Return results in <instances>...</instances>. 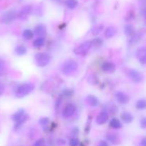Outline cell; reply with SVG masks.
<instances>
[{"label":"cell","mask_w":146,"mask_h":146,"mask_svg":"<svg viewBox=\"0 0 146 146\" xmlns=\"http://www.w3.org/2000/svg\"><path fill=\"white\" fill-rule=\"evenodd\" d=\"M32 11V7L31 5H25L21 9L18 14V17L20 19H27Z\"/></svg>","instance_id":"9c48e42d"},{"label":"cell","mask_w":146,"mask_h":146,"mask_svg":"<svg viewBox=\"0 0 146 146\" xmlns=\"http://www.w3.org/2000/svg\"><path fill=\"white\" fill-rule=\"evenodd\" d=\"M143 34L141 33L138 32V33H134L132 36H131V39H130L129 43L131 44H136L138 43V41L141 40V37H142Z\"/></svg>","instance_id":"7402d4cb"},{"label":"cell","mask_w":146,"mask_h":146,"mask_svg":"<svg viewBox=\"0 0 146 146\" xmlns=\"http://www.w3.org/2000/svg\"><path fill=\"white\" fill-rule=\"evenodd\" d=\"M45 44V38L44 37H38L33 41V46L36 48L42 47Z\"/></svg>","instance_id":"603a6c76"},{"label":"cell","mask_w":146,"mask_h":146,"mask_svg":"<svg viewBox=\"0 0 146 146\" xmlns=\"http://www.w3.org/2000/svg\"><path fill=\"white\" fill-rule=\"evenodd\" d=\"M126 74L133 82L140 84V83H142L143 81V74L141 72H140V71H137V70L128 69Z\"/></svg>","instance_id":"5b68a950"},{"label":"cell","mask_w":146,"mask_h":146,"mask_svg":"<svg viewBox=\"0 0 146 146\" xmlns=\"http://www.w3.org/2000/svg\"><path fill=\"white\" fill-rule=\"evenodd\" d=\"M86 101L88 104V105H89L91 107H93V108L96 107L99 104V101L97 98V97H96L94 95H88L86 98Z\"/></svg>","instance_id":"5bb4252c"},{"label":"cell","mask_w":146,"mask_h":146,"mask_svg":"<svg viewBox=\"0 0 146 146\" xmlns=\"http://www.w3.org/2000/svg\"><path fill=\"white\" fill-rule=\"evenodd\" d=\"M91 42H92V45L100 46L103 44V40L101 38H96L93 41H91Z\"/></svg>","instance_id":"d6a6232c"},{"label":"cell","mask_w":146,"mask_h":146,"mask_svg":"<svg viewBox=\"0 0 146 146\" xmlns=\"http://www.w3.org/2000/svg\"><path fill=\"white\" fill-rule=\"evenodd\" d=\"M25 114V111L24 109H19L17 111L16 113H14L12 115H11V120L13 121H18L23 115Z\"/></svg>","instance_id":"ffe728a7"},{"label":"cell","mask_w":146,"mask_h":146,"mask_svg":"<svg viewBox=\"0 0 146 146\" xmlns=\"http://www.w3.org/2000/svg\"><path fill=\"white\" fill-rule=\"evenodd\" d=\"M44 143H45V140L44 138H40L34 143V146H44Z\"/></svg>","instance_id":"836d02e7"},{"label":"cell","mask_w":146,"mask_h":146,"mask_svg":"<svg viewBox=\"0 0 146 146\" xmlns=\"http://www.w3.org/2000/svg\"><path fill=\"white\" fill-rule=\"evenodd\" d=\"M88 82L89 84H92V85H96V84H98V78L96 76V75H94V74H91L88 76Z\"/></svg>","instance_id":"83f0119b"},{"label":"cell","mask_w":146,"mask_h":146,"mask_svg":"<svg viewBox=\"0 0 146 146\" xmlns=\"http://www.w3.org/2000/svg\"><path fill=\"white\" fill-rule=\"evenodd\" d=\"M109 125L111 128H113V129H119L122 127V123L118 118H113L110 121Z\"/></svg>","instance_id":"d6986e66"},{"label":"cell","mask_w":146,"mask_h":146,"mask_svg":"<svg viewBox=\"0 0 146 146\" xmlns=\"http://www.w3.org/2000/svg\"><path fill=\"white\" fill-rule=\"evenodd\" d=\"M7 70V66H6L5 62L2 60H0V76L4 75Z\"/></svg>","instance_id":"f1b7e54d"},{"label":"cell","mask_w":146,"mask_h":146,"mask_svg":"<svg viewBox=\"0 0 146 146\" xmlns=\"http://www.w3.org/2000/svg\"><path fill=\"white\" fill-rule=\"evenodd\" d=\"M106 138L107 141L111 143L113 145H118L120 143V142H121V140H120L119 137L116 134L108 133L106 135Z\"/></svg>","instance_id":"2e32d148"},{"label":"cell","mask_w":146,"mask_h":146,"mask_svg":"<svg viewBox=\"0 0 146 146\" xmlns=\"http://www.w3.org/2000/svg\"><path fill=\"white\" fill-rule=\"evenodd\" d=\"M70 146H78L79 145V141L77 138H71L69 142Z\"/></svg>","instance_id":"e575fe53"},{"label":"cell","mask_w":146,"mask_h":146,"mask_svg":"<svg viewBox=\"0 0 146 146\" xmlns=\"http://www.w3.org/2000/svg\"><path fill=\"white\" fill-rule=\"evenodd\" d=\"M117 34V29L114 27H108L106 29L104 35L107 38H111Z\"/></svg>","instance_id":"e0dca14e"},{"label":"cell","mask_w":146,"mask_h":146,"mask_svg":"<svg viewBox=\"0 0 146 146\" xmlns=\"http://www.w3.org/2000/svg\"><path fill=\"white\" fill-rule=\"evenodd\" d=\"M76 111V107L73 104H68L65 106L62 111V116L64 118H68L72 116Z\"/></svg>","instance_id":"52a82bcc"},{"label":"cell","mask_w":146,"mask_h":146,"mask_svg":"<svg viewBox=\"0 0 146 146\" xmlns=\"http://www.w3.org/2000/svg\"><path fill=\"white\" fill-rule=\"evenodd\" d=\"M66 5L70 9H74L78 5V0H66Z\"/></svg>","instance_id":"484cf974"},{"label":"cell","mask_w":146,"mask_h":146,"mask_svg":"<svg viewBox=\"0 0 146 146\" xmlns=\"http://www.w3.org/2000/svg\"><path fill=\"white\" fill-rule=\"evenodd\" d=\"M135 56L141 64H146V48L145 46H141L138 48L135 52Z\"/></svg>","instance_id":"30bf717a"},{"label":"cell","mask_w":146,"mask_h":146,"mask_svg":"<svg viewBox=\"0 0 146 146\" xmlns=\"http://www.w3.org/2000/svg\"><path fill=\"white\" fill-rule=\"evenodd\" d=\"M34 89V85L30 83L22 84L19 86L15 90V96L18 98H22L27 96Z\"/></svg>","instance_id":"7a4b0ae2"},{"label":"cell","mask_w":146,"mask_h":146,"mask_svg":"<svg viewBox=\"0 0 146 146\" xmlns=\"http://www.w3.org/2000/svg\"><path fill=\"white\" fill-rule=\"evenodd\" d=\"M140 124H141V127L143 129H145L146 128V118H143L140 121Z\"/></svg>","instance_id":"d590c367"},{"label":"cell","mask_w":146,"mask_h":146,"mask_svg":"<svg viewBox=\"0 0 146 146\" xmlns=\"http://www.w3.org/2000/svg\"><path fill=\"white\" fill-rule=\"evenodd\" d=\"M108 118H109V116H108V111L106 109H103L100 111L99 114L96 117V122L98 125H104L108 121Z\"/></svg>","instance_id":"ba28073f"},{"label":"cell","mask_w":146,"mask_h":146,"mask_svg":"<svg viewBox=\"0 0 146 146\" xmlns=\"http://www.w3.org/2000/svg\"><path fill=\"white\" fill-rule=\"evenodd\" d=\"M17 17V12L14 10H10L4 12L0 18V21L4 24H10Z\"/></svg>","instance_id":"8992f818"},{"label":"cell","mask_w":146,"mask_h":146,"mask_svg":"<svg viewBox=\"0 0 146 146\" xmlns=\"http://www.w3.org/2000/svg\"><path fill=\"white\" fill-rule=\"evenodd\" d=\"M140 145L141 146H146V139L145 138H143L142 141L140 143Z\"/></svg>","instance_id":"f35d334b"},{"label":"cell","mask_w":146,"mask_h":146,"mask_svg":"<svg viewBox=\"0 0 146 146\" xmlns=\"http://www.w3.org/2000/svg\"><path fill=\"white\" fill-rule=\"evenodd\" d=\"M22 36L24 39L29 41V40H31L34 37V33L29 29H24V31H23Z\"/></svg>","instance_id":"d4e9b609"},{"label":"cell","mask_w":146,"mask_h":146,"mask_svg":"<svg viewBox=\"0 0 146 146\" xmlns=\"http://www.w3.org/2000/svg\"><path fill=\"white\" fill-rule=\"evenodd\" d=\"M14 52L17 54V56H21L25 55L27 53V47L24 45H22V44H20V45L17 46L14 48Z\"/></svg>","instance_id":"ac0fdd59"},{"label":"cell","mask_w":146,"mask_h":146,"mask_svg":"<svg viewBox=\"0 0 146 146\" xmlns=\"http://www.w3.org/2000/svg\"><path fill=\"white\" fill-rule=\"evenodd\" d=\"M98 146H109L108 143L106 141H101L98 143Z\"/></svg>","instance_id":"74e56055"},{"label":"cell","mask_w":146,"mask_h":146,"mask_svg":"<svg viewBox=\"0 0 146 146\" xmlns=\"http://www.w3.org/2000/svg\"><path fill=\"white\" fill-rule=\"evenodd\" d=\"M115 68H116V66L115 64L111 61H105L101 65V69L107 74H113L115 72Z\"/></svg>","instance_id":"8fae6325"},{"label":"cell","mask_w":146,"mask_h":146,"mask_svg":"<svg viewBox=\"0 0 146 146\" xmlns=\"http://www.w3.org/2000/svg\"><path fill=\"white\" fill-rule=\"evenodd\" d=\"M36 64L38 67H44L49 64L51 61V56L47 53H37L34 56Z\"/></svg>","instance_id":"3957f363"},{"label":"cell","mask_w":146,"mask_h":146,"mask_svg":"<svg viewBox=\"0 0 146 146\" xmlns=\"http://www.w3.org/2000/svg\"><path fill=\"white\" fill-rule=\"evenodd\" d=\"M49 122V118H47V117H44V118H40L39 121H38V123L41 125H42V126H46V125H48Z\"/></svg>","instance_id":"1f68e13d"},{"label":"cell","mask_w":146,"mask_h":146,"mask_svg":"<svg viewBox=\"0 0 146 146\" xmlns=\"http://www.w3.org/2000/svg\"><path fill=\"white\" fill-rule=\"evenodd\" d=\"M78 69V64L73 59H68L64 61L61 66V71L64 75L71 76Z\"/></svg>","instance_id":"6da1fadb"},{"label":"cell","mask_w":146,"mask_h":146,"mask_svg":"<svg viewBox=\"0 0 146 146\" xmlns=\"http://www.w3.org/2000/svg\"><path fill=\"white\" fill-rule=\"evenodd\" d=\"M28 119H29V115L28 114L25 113L21 118H20L19 120L18 121L16 122L15 125H14V129L16 130L19 129V128L20 127H21V125H22L23 124H24Z\"/></svg>","instance_id":"44dd1931"},{"label":"cell","mask_w":146,"mask_h":146,"mask_svg":"<svg viewBox=\"0 0 146 146\" xmlns=\"http://www.w3.org/2000/svg\"><path fill=\"white\" fill-rule=\"evenodd\" d=\"M92 46L93 45L91 41H86L85 42L82 43L81 44H80L78 47H76L74 49V52L76 55L84 56L88 53V51L92 47Z\"/></svg>","instance_id":"277c9868"},{"label":"cell","mask_w":146,"mask_h":146,"mask_svg":"<svg viewBox=\"0 0 146 146\" xmlns=\"http://www.w3.org/2000/svg\"><path fill=\"white\" fill-rule=\"evenodd\" d=\"M124 33L128 36H131L135 33L133 26L131 25V24H126L124 27Z\"/></svg>","instance_id":"cb8c5ba5"},{"label":"cell","mask_w":146,"mask_h":146,"mask_svg":"<svg viewBox=\"0 0 146 146\" xmlns=\"http://www.w3.org/2000/svg\"><path fill=\"white\" fill-rule=\"evenodd\" d=\"M103 28H104V26L103 25H98L97 27H95L94 28L92 29L91 30V32H92L93 35H98L99 34V33L102 31Z\"/></svg>","instance_id":"f546056e"},{"label":"cell","mask_w":146,"mask_h":146,"mask_svg":"<svg viewBox=\"0 0 146 146\" xmlns=\"http://www.w3.org/2000/svg\"><path fill=\"white\" fill-rule=\"evenodd\" d=\"M34 35L37 36L38 37H44L47 34V30L45 25L44 24H38L36 27L34 28Z\"/></svg>","instance_id":"7c38bea8"},{"label":"cell","mask_w":146,"mask_h":146,"mask_svg":"<svg viewBox=\"0 0 146 146\" xmlns=\"http://www.w3.org/2000/svg\"><path fill=\"white\" fill-rule=\"evenodd\" d=\"M121 120L125 123H127V124L131 123L134 119L133 115L131 113L127 112V111L123 112L122 113H121Z\"/></svg>","instance_id":"9a60e30c"},{"label":"cell","mask_w":146,"mask_h":146,"mask_svg":"<svg viewBox=\"0 0 146 146\" xmlns=\"http://www.w3.org/2000/svg\"><path fill=\"white\" fill-rule=\"evenodd\" d=\"M4 93V84L0 81V96H1L3 95Z\"/></svg>","instance_id":"8d00e7d4"},{"label":"cell","mask_w":146,"mask_h":146,"mask_svg":"<svg viewBox=\"0 0 146 146\" xmlns=\"http://www.w3.org/2000/svg\"><path fill=\"white\" fill-rule=\"evenodd\" d=\"M137 109L138 110H144L146 107V101L145 99H140L137 101L135 104Z\"/></svg>","instance_id":"4316f807"},{"label":"cell","mask_w":146,"mask_h":146,"mask_svg":"<svg viewBox=\"0 0 146 146\" xmlns=\"http://www.w3.org/2000/svg\"><path fill=\"white\" fill-rule=\"evenodd\" d=\"M63 96H64L66 98H71L74 95V91L69 88H66V89H64L62 92Z\"/></svg>","instance_id":"4dcf8cb0"},{"label":"cell","mask_w":146,"mask_h":146,"mask_svg":"<svg viewBox=\"0 0 146 146\" xmlns=\"http://www.w3.org/2000/svg\"><path fill=\"white\" fill-rule=\"evenodd\" d=\"M115 98L117 101L121 104H126L129 101V97L122 91H117L115 93Z\"/></svg>","instance_id":"4fadbf2b"}]
</instances>
